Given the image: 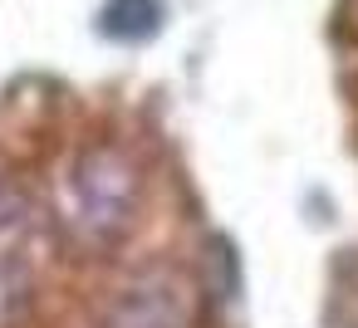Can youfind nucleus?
Segmentation results:
<instances>
[{"instance_id": "4", "label": "nucleus", "mask_w": 358, "mask_h": 328, "mask_svg": "<svg viewBox=\"0 0 358 328\" xmlns=\"http://www.w3.org/2000/svg\"><path fill=\"white\" fill-rule=\"evenodd\" d=\"M162 0H108L103 15H99V30L108 40H123V45H143L162 30Z\"/></svg>"}, {"instance_id": "2", "label": "nucleus", "mask_w": 358, "mask_h": 328, "mask_svg": "<svg viewBox=\"0 0 358 328\" xmlns=\"http://www.w3.org/2000/svg\"><path fill=\"white\" fill-rule=\"evenodd\" d=\"M94 328H192V304L167 269H148L113 289Z\"/></svg>"}, {"instance_id": "3", "label": "nucleus", "mask_w": 358, "mask_h": 328, "mask_svg": "<svg viewBox=\"0 0 358 328\" xmlns=\"http://www.w3.org/2000/svg\"><path fill=\"white\" fill-rule=\"evenodd\" d=\"M25 230H30V201L10 177H0V328H15L20 313L30 308Z\"/></svg>"}, {"instance_id": "1", "label": "nucleus", "mask_w": 358, "mask_h": 328, "mask_svg": "<svg viewBox=\"0 0 358 328\" xmlns=\"http://www.w3.org/2000/svg\"><path fill=\"white\" fill-rule=\"evenodd\" d=\"M138 196V167L118 147H89L84 157H74L64 181V225L84 250H108L128 235Z\"/></svg>"}]
</instances>
